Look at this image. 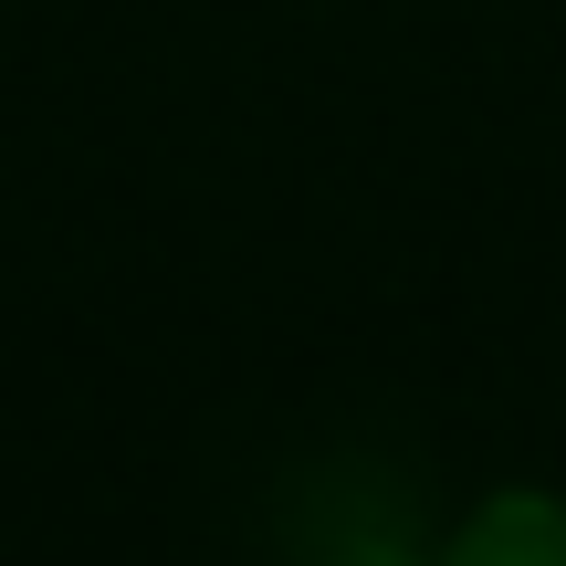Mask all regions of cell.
I'll list each match as a JSON object with an SVG mask.
<instances>
[{
    "instance_id": "cell-1",
    "label": "cell",
    "mask_w": 566,
    "mask_h": 566,
    "mask_svg": "<svg viewBox=\"0 0 566 566\" xmlns=\"http://www.w3.org/2000/svg\"><path fill=\"white\" fill-rule=\"evenodd\" d=\"M441 566H566V493H493L451 525Z\"/></svg>"
}]
</instances>
